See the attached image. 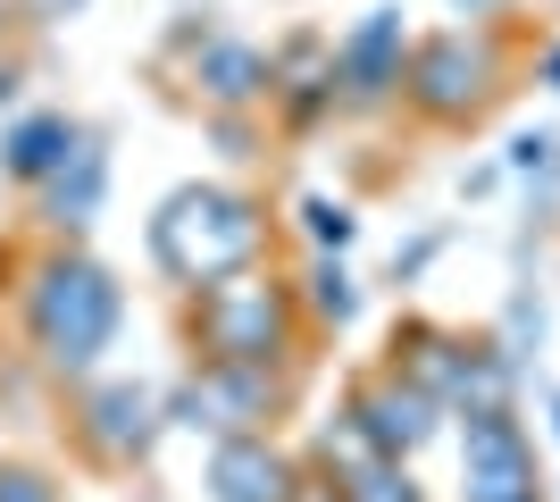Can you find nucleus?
I'll return each instance as SVG.
<instances>
[{
    "instance_id": "9d476101",
    "label": "nucleus",
    "mask_w": 560,
    "mask_h": 502,
    "mask_svg": "<svg viewBox=\"0 0 560 502\" xmlns=\"http://www.w3.org/2000/svg\"><path fill=\"white\" fill-rule=\"evenodd\" d=\"M210 486L218 502H293V460L268 444V435H218V453H210Z\"/></svg>"
},
{
    "instance_id": "6e6552de",
    "label": "nucleus",
    "mask_w": 560,
    "mask_h": 502,
    "mask_svg": "<svg viewBox=\"0 0 560 502\" xmlns=\"http://www.w3.org/2000/svg\"><path fill=\"white\" fill-rule=\"evenodd\" d=\"M493 59L468 34H435V43L410 59V101H419L427 118H460V109H477V93H486Z\"/></svg>"
},
{
    "instance_id": "0eeeda50",
    "label": "nucleus",
    "mask_w": 560,
    "mask_h": 502,
    "mask_svg": "<svg viewBox=\"0 0 560 502\" xmlns=\"http://www.w3.org/2000/svg\"><path fill=\"white\" fill-rule=\"evenodd\" d=\"M160 428H167V402L151 394V385H135V377L84 394V444H93L101 460H142L151 444H160Z\"/></svg>"
},
{
    "instance_id": "423d86ee",
    "label": "nucleus",
    "mask_w": 560,
    "mask_h": 502,
    "mask_svg": "<svg viewBox=\"0 0 560 502\" xmlns=\"http://www.w3.org/2000/svg\"><path fill=\"white\" fill-rule=\"evenodd\" d=\"M401 59H410V25H401V9H369V17L335 43V84H343V101H360V109L385 101L401 84Z\"/></svg>"
},
{
    "instance_id": "ddd939ff",
    "label": "nucleus",
    "mask_w": 560,
    "mask_h": 502,
    "mask_svg": "<svg viewBox=\"0 0 560 502\" xmlns=\"http://www.w3.org/2000/svg\"><path fill=\"white\" fill-rule=\"evenodd\" d=\"M75 135H84V126L50 118V109H43V118H18V126H9V143H0V167H9L18 185H43L50 167L75 151Z\"/></svg>"
},
{
    "instance_id": "a211bd4d",
    "label": "nucleus",
    "mask_w": 560,
    "mask_h": 502,
    "mask_svg": "<svg viewBox=\"0 0 560 502\" xmlns=\"http://www.w3.org/2000/svg\"><path fill=\"white\" fill-rule=\"evenodd\" d=\"M84 0H25V17H43V25H59V17H75Z\"/></svg>"
},
{
    "instance_id": "20e7f679",
    "label": "nucleus",
    "mask_w": 560,
    "mask_h": 502,
    "mask_svg": "<svg viewBox=\"0 0 560 502\" xmlns=\"http://www.w3.org/2000/svg\"><path fill=\"white\" fill-rule=\"evenodd\" d=\"M268 410H277V385H268V369H243V360H201V369L176 385L167 419L210 428V435H252Z\"/></svg>"
},
{
    "instance_id": "f257e3e1",
    "label": "nucleus",
    "mask_w": 560,
    "mask_h": 502,
    "mask_svg": "<svg viewBox=\"0 0 560 502\" xmlns=\"http://www.w3.org/2000/svg\"><path fill=\"white\" fill-rule=\"evenodd\" d=\"M259 252H268V218H259L252 192H234V185H176L151 210V260L192 293L234 277V268H252Z\"/></svg>"
},
{
    "instance_id": "aec40b11",
    "label": "nucleus",
    "mask_w": 560,
    "mask_h": 502,
    "mask_svg": "<svg viewBox=\"0 0 560 502\" xmlns=\"http://www.w3.org/2000/svg\"><path fill=\"white\" fill-rule=\"evenodd\" d=\"M544 75H552V84H560V50H552V59H544Z\"/></svg>"
},
{
    "instance_id": "dca6fc26",
    "label": "nucleus",
    "mask_w": 560,
    "mask_h": 502,
    "mask_svg": "<svg viewBox=\"0 0 560 502\" xmlns=\"http://www.w3.org/2000/svg\"><path fill=\"white\" fill-rule=\"evenodd\" d=\"M302 226H310L318 252H343V243H351V210H343V201H327V192H310V201H302Z\"/></svg>"
},
{
    "instance_id": "39448f33",
    "label": "nucleus",
    "mask_w": 560,
    "mask_h": 502,
    "mask_svg": "<svg viewBox=\"0 0 560 502\" xmlns=\"http://www.w3.org/2000/svg\"><path fill=\"white\" fill-rule=\"evenodd\" d=\"M460 502H536V453L511 410H468L460 435Z\"/></svg>"
},
{
    "instance_id": "1a4fd4ad",
    "label": "nucleus",
    "mask_w": 560,
    "mask_h": 502,
    "mask_svg": "<svg viewBox=\"0 0 560 502\" xmlns=\"http://www.w3.org/2000/svg\"><path fill=\"white\" fill-rule=\"evenodd\" d=\"M435 394H427L419 377H376V385H360V402H351V419H360V435H369L376 453H419L427 435H435Z\"/></svg>"
},
{
    "instance_id": "2eb2a0df",
    "label": "nucleus",
    "mask_w": 560,
    "mask_h": 502,
    "mask_svg": "<svg viewBox=\"0 0 560 502\" xmlns=\"http://www.w3.org/2000/svg\"><path fill=\"white\" fill-rule=\"evenodd\" d=\"M351 302H360V293H351L343 260H327V252H318V268H310V311H318V318H351Z\"/></svg>"
},
{
    "instance_id": "9b49d317",
    "label": "nucleus",
    "mask_w": 560,
    "mask_h": 502,
    "mask_svg": "<svg viewBox=\"0 0 560 502\" xmlns=\"http://www.w3.org/2000/svg\"><path fill=\"white\" fill-rule=\"evenodd\" d=\"M34 192H43V226L84 235V226L101 218V192H109V151H101V135H75V151L50 167Z\"/></svg>"
},
{
    "instance_id": "6ab92c4d",
    "label": "nucleus",
    "mask_w": 560,
    "mask_h": 502,
    "mask_svg": "<svg viewBox=\"0 0 560 502\" xmlns=\"http://www.w3.org/2000/svg\"><path fill=\"white\" fill-rule=\"evenodd\" d=\"M452 9H468V17H486V9H502V0H452Z\"/></svg>"
},
{
    "instance_id": "f3484780",
    "label": "nucleus",
    "mask_w": 560,
    "mask_h": 502,
    "mask_svg": "<svg viewBox=\"0 0 560 502\" xmlns=\"http://www.w3.org/2000/svg\"><path fill=\"white\" fill-rule=\"evenodd\" d=\"M0 502H59V486H50L43 469H18V460H9V469H0Z\"/></svg>"
},
{
    "instance_id": "7ed1b4c3",
    "label": "nucleus",
    "mask_w": 560,
    "mask_h": 502,
    "mask_svg": "<svg viewBox=\"0 0 560 502\" xmlns=\"http://www.w3.org/2000/svg\"><path fill=\"white\" fill-rule=\"evenodd\" d=\"M284 335H293V302H284V285L259 277V268H234V277L201 285V302H192V343H201V360L268 369V360L284 352Z\"/></svg>"
},
{
    "instance_id": "4468645a",
    "label": "nucleus",
    "mask_w": 560,
    "mask_h": 502,
    "mask_svg": "<svg viewBox=\"0 0 560 502\" xmlns=\"http://www.w3.org/2000/svg\"><path fill=\"white\" fill-rule=\"evenodd\" d=\"M335 494H343V502H419L394 453H360L351 469H335Z\"/></svg>"
},
{
    "instance_id": "f8f14e48",
    "label": "nucleus",
    "mask_w": 560,
    "mask_h": 502,
    "mask_svg": "<svg viewBox=\"0 0 560 502\" xmlns=\"http://www.w3.org/2000/svg\"><path fill=\"white\" fill-rule=\"evenodd\" d=\"M192 84H201V101H218V109H252V101L277 93V68H268V50L234 43V34H201V43H192Z\"/></svg>"
},
{
    "instance_id": "f03ea898",
    "label": "nucleus",
    "mask_w": 560,
    "mask_h": 502,
    "mask_svg": "<svg viewBox=\"0 0 560 502\" xmlns=\"http://www.w3.org/2000/svg\"><path fill=\"white\" fill-rule=\"evenodd\" d=\"M117 318H126V293L93 252H50L25 277V335H34L43 369H59V377H75V369H93L109 352Z\"/></svg>"
}]
</instances>
